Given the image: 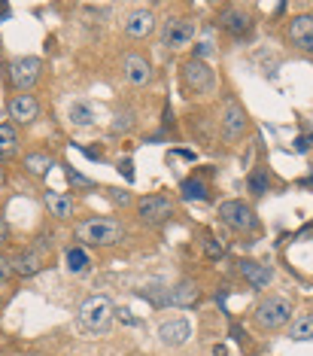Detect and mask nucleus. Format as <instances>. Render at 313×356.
<instances>
[{
  "instance_id": "nucleus-8",
  "label": "nucleus",
  "mask_w": 313,
  "mask_h": 356,
  "mask_svg": "<svg viewBox=\"0 0 313 356\" xmlns=\"http://www.w3.org/2000/svg\"><path fill=\"white\" fill-rule=\"evenodd\" d=\"M183 86L186 92H195V95H210L213 86H216V76H213V67L201 58H189L183 64Z\"/></svg>"
},
{
  "instance_id": "nucleus-25",
  "label": "nucleus",
  "mask_w": 313,
  "mask_h": 356,
  "mask_svg": "<svg viewBox=\"0 0 313 356\" xmlns=\"http://www.w3.org/2000/svg\"><path fill=\"white\" fill-rule=\"evenodd\" d=\"M180 195L186 201H204L207 198V186L201 180H195V177H189V180L180 183Z\"/></svg>"
},
{
  "instance_id": "nucleus-6",
  "label": "nucleus",
  "mask_w": 313,
  "mask_h": 356,
  "mask_svg": "<svg viewBox=\"0 0 313 356\" xmlns=\"http://www.w3.org/2000/svg\"><path fill=\"white\" fill-rule=\"evenodd\" d=\"M6 76H10L15 92H31V88L40 83V76H43V61H40L37 55H19V58L10 61Z\"/></svg>"
},
{
  "instance_id": "nucleus-17",
  "label": "nucleus",
  "mask_w": 313,
  "mask_h": 356,
  "mask_svg": "<svg viewBox=\"0 0 313 356\" xmlns=\"http://www.w3.org/2000/svg\"><path fill=\"white\" fill-rule=\"evenodd\" d=\"M164 298H167V305H174V307H189L201 298V289H198V283H192V280H180L174 289H167Z\"/></svg>"
},
{
  "instance_id": "nucleus-19",
  "label": "nucleus",
  "mask_w": 313,
  "mask_h": 356,
  "mask_svg": "<svg viewBox=\"0 0 313 356\" xmlns=\"http://www.w3.org/2000/svg\"><path fill=\"white\" fill-rule=\"evenodd\" d=\"M289 40H292L295 46H301L304 40L313 37V15L304 13V15H295V19H289V28H286Z\"/></svg>"
},
{
  "instance_id": "nucleus-16",
  "label": "nucleus",
  "mask_w": 313,
  "mask_h": 356,
  "mask_svg": "<svg viewBox=\"0 0 313 356\" xmlns=\"http://www.w3.org/2000/svg\"><path fill=\"white\" fill-rule=\"evenodd\" d=\"M240 274H244V280L250 283L253 289H268L271 280H274V268H271V265H262V262H253V259H244V262H240Z\"/></svg>"
},
{
  "instance_id": "nucleus-26",
  "label": "nucleus",
  "mask_w": 313,
  "mask_h": 356,
  "mask_svg": "<svg viewBox=\"0 0 313 356\" xmlns=\"http://www.w3.org/2000/svg\"><path fill=\"white\" fill-rule=\"evenodd\" d=\"M268 174H264V171H253L250 174V180H246V189H250V195L253 198H262L264 195V192H268Z\"/></svg>"
},
{
  "instance_id": "nucleus-31",
  "label": "nucleus",
  "mask_w": 313,
  "mask_h": 356,
  "mask_svg": "<svg viewBox=\"0 0 313 356\" xmlns=\"http://www.w3.org/2000/svg\"><path fill=\"white\" fill-rule=\"evenodd\" d=\"M298 49H304V52H313V37H310V40H304V43L298 46Z\"/></svg>"
},
{
  "instance_id": "nucleus-33",
  "label": "nucleus",
  "mask_w": 313,
  "mask_h": 356,
  "mask_svg": "<svg viewBox=\"0 0 313 356\" xmlns=\"http://www.w3.org/2000/svg\"><path fill=\"white\" fill-rule=\"evenodd\" d=\"M304 143H307V147H313V131H310L307 137H304Z\"/></svg>"
},
{
  "instance_id": "nucleus-10",
  "label": "nucleus",
  "mask_w": 313,
  "mask_h": 356,
  "mask_svg": "<svg viewBox=\"0 0 313 356\" xmlns=\"http://www.w3.org/2000/svg\"><path fill=\"white\" fill-rule=\"evenodd\" d=\"M122 31L128 37H134V40H146V37H152L158 31V19H155V13H152L149 6H134V10L125 13Z\"/></svg>"
},
{
  "instance_id": "nucleus-2",
  "label": "nucleus",
  "mask_w": 313,
  "mask_h": 356,
  "mask_svg": "<svg viewBox=\"0 0 313 356\" xmlns=\"http://www.w3.org/2000/svg\"><path fill=\"white\" fill-rule=\"evenodd\" d=\"M76 238L92 247H116L125 238V225L110 216H92V220L76 225Z\"/></svg>"
},
{
  "instance_id": "nucleus-20",
  "label": "nucleus",
  "mask_w": 313,
  "mask_h": 356,
  "mask_svg": "<svg viewBox=\"0 0 313 356\" xmlns=\"http://www.w3.org/2000/svg\"><path fill=\"white\" fill-rule=\"evenodd\" d=\"M313 338V311H301L289 323V341H310Z\"/></svg>"
},
{
  "instance_id": "nucleus-11",
  "label": "nucleus",
  "mask_w": 313,
  "mask_h": 356,
  "mask_svg": "<svg viewBox=\"0 0 313 356\" xmlns=\"http://www.w3.org/2000/svg\"><path fill=\"white\" fill-rule=\"evenodd\" d=\"M189 338H192V323L186 317H171V320L158 323V341L164 347H171V350L189 344Z\"/></svg>"
},
{
  "instance_id": "nucleus-7",
  "label": "nucleus",
  "mask_w": 313,
  "mask_h": 356,
  "mask_svg": "<svg viewBox=\"0 0 313 356\" xmlns=\"http://www.w3.org/2000/svg\"><path fill=\"white\" fill-rule=\"evenodd\" d=\"M219 220L228 225L231 232H255L259 229V216L255 210L240 198H231V201H222L219 204Z\"/></svg>"
},
{
  "instance_id": "nucleus-13",
  "label": "nucleus",
  "mask_w": 313,
  "mask_h": 356,
  "mask_svg": "<svg viewBox=\"0 0 313 356\" xmlns=\"http://www.w3.org/2000/svg\"><path fill=\"white\" fill-rule=\"evenodd\" d=\"M219 25L235 40H244V37H250V31H253V15L246 10H240V6H226V10L219 13Z\"/></svg>"
},
{
  "instance_id": "nucleus-18",
  "label": "nucleus",
  "mask_w": 313,
  "mask_h": 356,
  "mask_svg": "<svg viewBox=\"0 0 313 356\" xmlns=\"http://www.w3.org/2000/svg\"><path fill=\"white\" fill-rule=\"evenodd\" d=\"M67 119L74 128H92L94 119H98V113H94V107L88 101H74L67 107Z\"/></svg>"
},
{
  "instance_id": "nucleus-1",
  "label": "nucleus",
  "mask_w": 313,
  "mask_h": 356,
  "mask_svg": "<svg viewBox=\"0 0 313 356\" xmlns=\"http://www.w3.org/2000/svg\"><path fill=\"white\" fill-rule=\"evenodd\" d=\"M113 317H116V307L107 296H92L79 305L76 311V323L79 329L88 332V335H107L113 329Z\"/></svg>"
},
{
  "instance_id": "nucleus-32",
  "label": "nucleus",
  "mask_w": 313,
  "mask_h": 356,
  "mask_svg": "<svg viewBox=\"0 0 313 356\" xmlns=\"http://www.w3.org/2000/svg\"><path fill=\"white\" fill-rule=\"evenodd\" d=\"M3 183H6V171L0 168V189H3Z\"/></svg>"
},
{
  "instance_id": "nucleus-23",
  "label": "nucleus",
  "mask_w": 313,
  "mask_h": 356,
  "mask_svg": "<svg viewBox=\"0 0 313 356\" xmlns=\"http://www.w3.org/2000/svg\"><path fill=\"white\" fill-rule=\"evenodd\" d=\"M15 149H19V134H15L12 125H0V161H6L10 156H15Z\"/></svg>"
},
{
  "instance_id": "nucleus-14",
  "label": "nucleus",
  "mask_w": 313,
  "mask_h": 356,
  "mask_svg": "<svg viewBox=\"0 0 313 356\" xmlns=\"http://www.w3.org/2000/svg\"><path fill=\"white\" fill-rule=\"evenodd\" d=\"M122 76L131 86H149L152 83V64L143 55H125L122 58Z\"/></svg>"
},
{
  "instance_id": "nucleus-9",
  "label": "nucleus",
  "mask_w": 313,
  "mask_h": 356,
  "mask_svg": "<svg viewBox=\"0 0 313 356\" xmlns=\"http://www.w3.org/2000/svg\"><path fill=\"white\" fill-rule=\"evenodd\" d=\"M176 213V204L167 195H146L137 201V220L143 225H164Z\"/></svg>"
},
{
  "instance_id": "nucleus-29",
  "label": "nucleus",
  "mask_w": 313,
  "mask_h": 356,
  "mask_svg": "<svg viewBox=\"0 0 313 356\" xmlns=\"http://www.w3.org/2000/svg\"><path fill=\"white\" fill-rule=\"evenodd\" d=\"M67 180L74 183V186H92V180H88V177H83L79 171H74V168H67Z\"/></svg>"
},
{
  "instance_id": "nucleus-15",
  "label": "nucleus",
  "mask_w": 313,
  "mask_h": 356,
  "mask_svg": "<svg viewBox=\"0 0 313 356\" xmlns=\"http://www.w3.org/2000/svg\"><path fill=\"white\" fill-rule=\"evenodd\" d=\"M46 268V253L37 247H28L22 250L19 256H12V271L22 274V277H34V274H40Z\"/></svg>"
},
{
  "instance_id": "nucleus-3",
  "label": "nucleus",
  "mask_w": 313,
  "mask_h": 356,
  "mask_svg": "<svg viewBox=\"0 0 313 356\" xmlns=\"http://www.w3.org/2000/svg\"><path fill=\"white\" fill-rule=\"evenodd\" d=\"M253 323L262 332H277L292 323V302L283 296H264L253 311Z\"/></svg>"
},
{
  "instance_id": "nucleus-30",
  "label": "nucleus",
  "mask_w": 313,
  "mask_h": 356,
  "mask_svg": "<svg viewBox=\"0 0 313 356\" xmlns=\"http://www.w3.org/2000/svg\"><path fill=\"white\" fill-rule=\"evenodd\" d=\"M6 234H10V232H6V222H3V220H0V247H3V244H6Z\"/></svg>"
},
{
  "instance_id": "nucleus-21",
  "label": "nucleus",
  "mask_w": 313,
  "mask_h": 356,
  "mask_svg": "<svg viewBox=\"0 0 313 356\" xmlns=\"http://www.w3.org/2000/svg\"><path fill=\"white\" fill-rule=\"evenodd\" d=\"M43 201L52 210V216H58V220H70L74 216V198L64 195V192H46Z\"/></svg>"
},
{
  "instance_id": "nucleus-24",
  "label": "nucleus",
  "mask_w": 313,
  "mask_h": 356,
  "mask_svg": "<svg viewBox=\"0 0 313 356\" xmlns=\"http://www.w3.org/2000/svg\"><path fill=\"white\" fill-rule=\"evenodd\" d=\"M52 165H55V159L46 156V152H31V156H25V168H28V174H34V177L49 174Z\"/></svg>"
},
{
  "instance_id": "nucleus-12",
  "label": "nucleus",
  "mask_w": 313,
  "mask_h": 356,
  "mask_svg": "<svg viewBox=\"0 0 313 356\" xmlns=\"http://www.w3.org/2000/svg\"><path fill=\"white\" fill-rule=\"evenodd\" d=\"M6 110H10V119L15 125H31V122H37V116H40V101L28 92H19L10 98Z\"/></svg>"
},
{
  "instance_id": "nucleus-22",
  "label": "nucleus",
  "mask_w": 313,
  "mask_h": 356,
  "mask_svg": "<svg viewBox=\"0 0 313 356\" xmlns=\"http://www.w3.org/2000/svg\"><path fill=\"white\" fill-rule=\"evenodd\" d=\"M64 262H67L70 274H85L88 268H92V259H88V253L83 247H70L67 253H64Z\"/></svg>"
},
{
  "instance_id": "nucleus-27",
  "label": "nucleus",
  "mask_w": 313,
  "mask_h": 356,
  "mask_svg": "<svg viewBox=\"0 0 313 356\" xmlns=\"http://www.w3.org/2000/svg\"><path fill=\"white\" fill-rule=\"evenodd\" d=\"M12 274H15V271H12V259L0 253V283H6V280L12 277Z\"/></svg>"
},
{
  "instance_id": "nucleus-28",
  "label": "nucleus",
  "mask_w": 313,
  "mask_h": 356,
  "mask_svg": "<svg viewBox=\"0 0 313 356\" xmlns=\"http://www.w3.org/2000/svg\"><path fill=\"white\" fill-rule=\"evenodd\" d=\"M204 250H207V256H210V259H219L222 253H226V250H222V244H216L213 238H207V241H204Z\"/></svg>"
},
{
  "instance_id": "nucleus-4",
  "label": "nucleus",
  "mask_w": 313,
  "mask_h": 356,
  "mask_svg": "<svg viewBox=\"0 0 313 356\" xmlns=\"http://www.w3.org/2000/svg\"><path fill=\"white\" fill-rule=\"evenodd\" d=\"M198 34V22L189 19V15H171V19L162 22V28H158V43L164 46V49H183V46H189L192 40Z\"/></svg>"
},
{
  "instance_id": "nucleus-5",
  "label": "nucleus",
  "mask_w": 313,
  "mask_h": 356,
  "mask_svg": "<svg viewBox=\"0 0 313 356\" xmlns=\"http://www.w3.org/2000/svg\"><path fill=\"white\" fill-rule=\"evenodd\" d=\"M250 128V116H246L244 104L237 98H226L222 104V113H219V131H222V140L226 143H237L240 137L246 134Z\"/></svg>"
}]
</instances>
